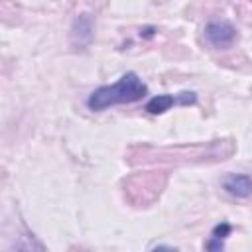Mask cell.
<instances>
[{"label":"cell","instance_id":"obj_5","mask_svg":"<svg viewBox=\"0 0 252 252\" xmlns=\"http://www.w3.org/2000/svg\"><path fill=\"white\" fill-rule=\"evenodd\" d=\"M222 187L228 195L236 197V199H246L252 195V179L244 173H230L224 177Z\"/></svg>","mask_w":252,"mask_h":252},{"label":"cell","instance_id":"obj_1","mask_svg":"<svg viewBox=\"0 0 252 252\" xmlns=\"http://www.w3.org/2000/svg\"><path fill=\"white\" fill-rule=\"evenodd\" d=\"M146 94H148L146 83L136 73L130 71V73H124L116 83L94 89L87 98V106L93 112H102L116 104H130V102L142 100Z\"/></svg>","mask_w":252,"mask_h":252},{"label":"cell","instance_id":"obj_4","mask_svg":"<svg viewBox=\"0 0 252 252\" xmlns=\"http://www.w3.org/2000/svg\"><path fill=\"white\" fill-rule=\"evenodd\" d=\"M91 41H93V18L89 14H81L73 22V28H71V43L77 49H85V47H89Z\"/></svg>","mask_w":252,"mask_h":252},{"label":"cell","instance_id":"obj_6","mask_svg":"<svg viewBox=\"0 0 252 252\" xmlns=\"http://www.w3.org/2000/svg\"><path fill=\"white\" fill-rule=\"evenodd\" d=\"M230 230H232V226H230L228 222L217 224V226L213 228L211 240L207 242V250H220V248L224 246V240H226V236L230 234Z\"/></svg>","mask_w":252,"mask_h":252},{"label":"cell","instance_id":"obj_2","mask_svg":"<svg viewBox=\"0 0 252 252\" xmlns=\"http://www.w3.org/2000/svg\"><path fill=\"white\" fill-rule=\"evenodd\" d=\"M195 102H197V94L191 91H183L179 94H158L146 102V110L150 114H163L171 106H189Z\"/></svg>","mask_w":252,"mask_h":252},{"label":"cell","instance_id":"obj_3","mask_svg":"<svg viewBox=\"0 0 252 252\" xmlns=\"http://www.w3.org/2000/svg\"><path fill=\"white\" fill-rule=\"evenodd\" d=\"M205 37L211 45L219 47V49H224V47H230L236 39V28L226 22V20H215V22H209L207 28H205Z\"/></svg>","mask_w":252,"mask_h":252}]
</instances>
